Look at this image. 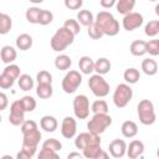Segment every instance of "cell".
Returning <instances> with one entry per match:
<instances>
[{"mask_svg":"<svg viewBox=\"0 0 159 159\" xmlns=\"http://www.w3.org/2000/svg\"><path fill=\"white\" fill-rule=\"evenodd\" d=\"M30 2H32V4H41V2H43V0H29Z\"/></svg>","mask_w":159,"mask_h":159,"instance_id":"cell-51","label":"cell"},{"mask_svg":"<svg viewBox=\"0 0 159 159\" xmlns=\"http://www.w3.org/2000/svg\"><path fill=\"white\" fill-rule=\"evenodd\" d=\"M147 53H149L150 56L159 55V39L150 40L147 42Z\"/></svg>","mask_w":159,"mask_h":159,"instance_id":"cell-43","label":"cell"},{"mask_svg":"<svg viewBox=\"0 0 159 159\" xmlns=\"http://www.w3.org/2000/svg\"><path fill=\"white\" fill-rule=\"evenodd\" d=\"M77 20H78V22L81 25L88 27V26H91L94 22V16H93V14L89 10L83 9V10H80L77 12Z\"/></svg>","mask_w":159,"mask_h":159,"instance_id":"cell-23","label":"cell"},{"mask_svg":"<svg viewBox=\"0 0 159 159\" xmlns=\"http://www.w3.org/2000/svg\"><path fill=\"white\" fill-rule=\"evenodd\" d=\"M42 147L43 148H48V149H52L55 152H60L62 149V143L60 140H57L56 138H48L46 139L43 143H42Z\"/></svg>","mask_w":159,"mask_h":159,"instance_id":"cell-38","label":"cell"},{"mask_svg":"<svg viewBox=\"0 0 159 159\" xmlns=\"http://www.w3.org/2000/svg\"><path fill=\"white\" fill-rule=\"evenodd\" d=\"M16 47L21 51H27L32 47V43H34V40L32 37L29 35V34H21L16 37Z\"/></svg>","mask_w":159,"mask_h":159,"instance_id":"cell-20","label":"cell"},{"mask_svg":"<svg viewBox=\"0 0 159 159\" xmlns=\"http://www.w3.org/2000/svg\"><path fill=\"white\" fill-rule=\"evenodd\" d=\"M76 133H77V122L73 117H65L62 119V123H61V134L63 138L66 139H71L73 137H76Z\"/></svg>","mask_w":159,"mask_h":159,"instance_id":"cell-12","label":"cell"},{"mask_svg":"<svg viewBox=\"0 0 159 159\" xmlns=\"http://www.w3.org/2000/svg\"><path fill=\"white\" fill-rule=\"evenodd\" d=\"M21 102H22V106H24V108H25L26 112H32V111H35V108H36V106H37L36 99H35L34 97H31V96H24V97L21 98Z\"/></svg>","mask_w":159,"mask_h":159,"instance_id":"cell-37","label":"cell"},{"mask_svg":"<svg viewBox=\"0 0 159 159\" xmlns=\"http://www.w3.org/2000/svg\"><path fill=\"white\" fill-rule=\"evenodd\" d=\"M12 27V19L10 17V15L1 12L0 14V34L1 35H6Z\"/></svg>","mask_w":159,"mask_h":159,"instance_id":"cell-30","label":"cell"},{"mask_svg":"<svg viewBox=\"0 0 159 159\" xmlns=\"http://www.w3.org/2000/svg\"><path fill=\"white\" fill-rule=\"evenodd\" d=\"M111 67H112L111 61L108 58H106V57H101V58H98L94 62V72L96 73H99L102 76L107 75L111 71Z\"/></svg>","mask_w":159,"mask_h":159,"instance_id":"cell-21","label":"cell"},{"mask_svg":"<svg viewBox=\"0 0 159 159\" xmlns=\"http://www.w3.org/2000/svg\"><path fill=\"white\" fill-rule=\"evenodd\" d=\"M15 81H16V80H14L12 77H10L9 75H6V73L1 72V75H0V87H1L2 89L11 88V87L14 86Z\"/></svg>","mask_w":159,"mask_h":159,"instance_id":"cell-42","label":"cell"},{"mask_svg":"<svg viewBox=\"0 0 159 159\" xmlns=\"http://www.w3.org/2000/svg\"><path fill=\"white\" fill-rule=\"evenodd\" d=\"M91 106L86 94H78L73 99V113L77 119H86L89 116Z\"/></svg>","mask_w":159,"mask_h":159,"instance_id":"cell-9","label":"cell"},{"mask_svg":"<svg viewBox=\"0 0 159 159\" xmlns=\"http://www.w3.org/2000/svg\"><path fill=\"white\" fill-rule=\"evenodd\" d=\"M91 112L93 114L96 113H108V104L104 99H96L91 104Z\"/></svg>","mask_w":159,"mask_h":159,"instance_id":"cell-33","label":"cell"},{"mask_svg":"<svg viewBox=\"0 0 159 159\" xmlns=\"http://www.w3.org/2000/svg\"><path fill=\"white\" fill-rule=\"evenodd\" d=\"M157 157L159 158V147H158V149H157Z\"/></svg>","mask_w":159,"mask_h":159,"instance_id":"cell-53","label":"cell"},{"mask_svg":"<svg viewBox=\"0 0 159 159\" xmlns=\"http://www.w3.org/2000/svg\"><path fill=\"white\" fill-rule=\"evenodd\" d=\"M36 128H39V127H37V123H36L35 120H32V119H27V120H25V122L21 124V133L24 134V133L31 132V130H34V129H36Z\"/></svg>","mask_w":159,"mask_h":159,"instance_id":"cell-45","label":"cell"},{"mask_svg":"<svg viewBox=\"0 0 159 159\" xmlns=\"http://www.w3.org/2000/svg\"><path fill=\"white\" fill-rule=\"evenodd\" d=\"M36 149H37V147H32V145L22 144L21 150L16 154V158H17V159H31V158L35 155Z\"/></svg>","mask_w":159,"mask_h":159,"instance_id":"cell-32","label":"cell"},{"mask_svg":"<svg viewBox=\"0 0 159 159\" xmlns=\"http://www.w3.org/2000/svg\"><path fill=\"white\" fill-rule=\"evenodd\" d=\"M144 22V19H143V15L139 14V12H135V11H132V12H128L123 16V20H122V26L124 30L127 31H133L138 27H140Z\"/></svg>","mask_w":159,"mask_h":159,"instance_id":"cell-11","label":"cell"},{"mask_svg":"<svg viewBox=\"0 0 159 159\" xmlns=\"http://www.w3.org/2000/svg\"><path fill=\"white\" fill-rule=\"evenodd\" d=\"M67 158L68 159H72V158H83V154H81L80 152H72V153H70L68 155H67Z\"/></svg>","mask_w":159,"mask_h":159,"instance_id":"cell-49","label":"cell"},{"mask_svg":"<svg viewBox=\"0 0 159 159\" xmlns=\"http://www.w3.org/2000/svg\"><path fill=\"white\" fill-rule=\"evenodd\" d=\"M63 4L68 10H80L83 5V0H63Z\"/></svg>","mask_w":159,"mask_h":159,"instance_id":"cell-46","label":"cell"},{"mask_svg":"<svg viewBox=\"0 0 159 159\" xmlns=\"http://www.w3.org/2000/svg\"><path fill=\"white\" fill-rule=\"evenodd\" d=\"M99 4H101V6L104 7V9H111V7L116 6L117 0H99Z\"/></svg>","mask_w":159,"mask_h":159,"instance_id":"cell-47","label":"cell"},{"mask_svg":"<svg viewBox=\"0 0 159 159\" xmlns=\"http://www.w3.org/2000/svg\"><path fill=\"white\" fill-rule=\"evenodd\" d=\"M112 124V117L108 113H96L87 123L88 132L93 134H102Z\"/></svg>","mask_w":159,"mask_h":159,"instance_id":"cell-5","label":"cell"},{"mask_svg":"<svg viewBox=\"0 0 159 159\" xmlns=\"http://www.w3.org/2000/svg\"><path fill=\"white\" fill-rule=\"evenodd\" d=\"M158 29H159V20H158Z\"/></svg>","mask_w":159,"mask_h":159,"instance_id":"cell-54","label":"cell"},{"mask_svg":"<svg viewBox=\"0 0 159 159\" xmlns=\"http://www.w3.org/2000/svg\"><path fill=\"white\" fill-rule=\"evenodd\" d=\"M78 68L83 75H92L94 72V61L89 56H82L78 61Z\"/></svg>","mask_w":159,"mask_h":159,"instance_id":"cell-18","label":"cell"},{"mask_svg":"<svg viewBox=\"0 0 159 159\" xmlns=\"http://www.w3.org/2000/svg\"><path fill=\"white\" fill-rule=\"evenodd\" d=\"M40 127L47 133H53L58 127V122L53 116H43L40 119Z\"/></svg>","mask_w":159,"mask_h":159,"instance_id":"cell-17","label":"cell"},{"mask_svg":"<svg viewBox=\"0 0 159 159\" xmlns=\"http://www.w3.org/2000/svg\"><path fill=\"white\" fill-rule=\"evenodd\" d=\"M149 1H157V0H149Z\"/></svg>","mask_w":159,"mask_h":159,"instance_id":"cell-55","label":"cell"},{"mask_svg":"<svg viewBox=\"0 0 159 159\" xmlns=\"http://www.w3.org/2000/svg\"><path fill=\"white\" fill-rule=\"evenodd\" d=\"M63 26H65L66 29H68L70 31H72L75 35H78L80 31H81L80 22H78V20H75V19H67V20L63 22Z\"/></svg>","mask_w":159,"mask_h":159,"instance_id":"cell-39","label":"cell"},{"mask_svg":"<svg viewBox=\"0 0 159 159\" xmlns=\"http://www.w3.org/2000/svg\"><path fill=\"white\" fill-rule=\"evenodd\" d=\"M123 78L128 84H134L140 80V72L135 67H129L124 71Z\"/></svg>","mask_w":159,"mask_h":159,"instance_id":"cell-26","label":"cell"},{"mask_svg":"<svg viewBox=\"0 0 159 159\" xmlns=\"http://www.w3.org/2000/svg\"><path fill=\"white\" fill-rule=\"evenodd\" d=\"M94 24L107 36H116L119 32V22L109 11H99L94 17Z\"/></svg>","mask_w":159,"mask_h":159,"instance_id":"cell-2","label":"cell"},{"mask_svg":"<svg viewBox=\"0 0 159 159\" xmlns=\"http://www.w3.org/2000/svg\"><path fill=\"white\" fill-rule=\"evenodd\" d=\"M142 71L147 76H154L158 72V63L153 58H145L142 62Z\"/></svg>","mask_w":159,"mask_h":159,"instance_id":"cell-25","label":"cell"},{"mask_svg":"<svg viewBox=\"0 0 159 159\" xmlns=\"http://www.w3.org/2000/svg\"><path fill=\"white\" fill-rule=\"evenodd\" d=\"M25 108L22 106L21 99H16L10 106V114H9V122L12 125H21L25 122Z\"/></svg>","mask_w":159,"mask_h":159,"instance_id":"cell-10","label":"cell"},{"mask_svg":"<svg viewBox=\"0 0 159 159\" xmlns=\"http://www.w3.org/2000/svg\"><path fill=\"white\" fill-rule=\"evenodd\" d=\"M88 87H89L91 92L98 98H103V97L108 96V93H109V83L99 73H94V75L89 76Z\"/></svg>","mask_w":159,"mask_h":159,"instance_id":"cell-7","label":"cell"},{"mask_svg":"<svg viewBox=\"0 0 159 159\" xmlns=\"http://www.w3.org/2000/svg\"><path fill=\"white\" fill-rule=\"evenodd\" d=\"M72 65V60L70 56L67 55H58L56 58H55V67L60 71H66L71 67Z\"/></svg>","mask_w":159,"mask_h":159,"instance_id":"cell-27","label":"cell"},{"mask_svg":"<svg viewBox=\"0 0 159 159\" xmlns=\"http://www.w3.org/2000/svg\"><path fill=\"white\" fill-rule=\"evenodd\" d=\"M137 113L139 122L144 125H152L157 120L155 111H154V104L149 99H142L138 106H137Z\"/></svg>","mask_w":159,"mask_h":159,"instance_id":"cell-4","label":"cell"},{"mask_svg":"<svg viewBox=\"0 0 159 159\" xmlns=\"http://www.w3.org/2000/svg\"><path fill=\"white\" fill-rule=\"evenodd\" d=\"M134 6H135V0H117V4H116L117 11L123 16L128 12H132Z\"/></svg>","mask_w":159,"mask_h":159,"instance_id":"cell-24","label":"cell"},{"mask_svg":"<svg viewBox=\"0 0 159 159\" xmlns=\"http://www.w3.org/2000/svg\"><path fill=\"white\" fill-rule=\"evenodd\" d=\"M0 57H1L2 63H5V65H10V63H12V62L16 60V57H17V52H16V50H15L12 46L6 45V46H2V47H1Z\"/></svg>","mask_w":159,"mask_h":159,"instance_id":"cell-15","label":"cell"},{"mask_svg":"<svg viewBox=\"0 0 159 159\" xmlns=\"http://www.w3.org/2000/svg\"><path fill=\"white\" fill-rule=\"evenodd\" d=\"M53 20V14L50 11V10H43L41 11V15H40V20H39V24L42 25V26H46L48 24H51Z\"/></svg>","mask_w":159,"mask_h":159,"instance_id":"cell-44","label":"cell"},{"mask_svg":"<svg viewBox=\"0 0 159 159\" xmlns=\"http://www.w3.org/2000/svg\"><path fill=\"white\" fill-rule=\"evenodd\" d=\"M87 34H88V36H89L91 39H93V40H99L101 37L104 36V34L101 31V29H99L94 22H93L91 26L87 27Z\"/></svg>","mask_w":159,"mask_h":159,"instance_id":"cell-40","label":"cell"},{"mask_svg":"<svg viewBox=\"0 0 159 159\" xmlns=\"http://www.w3.org/2000/svg\"><path fill=\"white\" fill-rule=\"evenodd\" d=\"M22 144H26V145H32V147H37L40 140H41V132L39 130V128L31 130V132H27V133H24L22 134Z\"/></svg>","mask_w":159,"mask_h":159,"instance_id":"cell-16","label":"cell"},{"mask_svg":"<svg viewBox=\"0 0 159 159\" xmlns=\"http://www.w3.org/2000/svg\"><path fill=\"white\" fill-rule=\"evenodd\" d=\"M144 153V143L139 139H134L127 147V155L129 159H137Z\"/></svg>","mask_w":159,"mask_h":159,"instance_id":"cell-14","label":"cell"},{"mask_svg":"<svg viewBox=\"0 0 159 159\" xmlns=\"http://www.w3.org/2000/svg\"><path fill=\"white\" fill-rule=\"evenodd\" d=\"M75 34L72 31H70L68 29H66L65 26L60 27L56 30V32L53 34V36L50 40V45L51 48L56 52H61L63 50H66L70 45L73 43L75 41Z\"/></svg>","mask_w":159,"mask_h":159,"instance_id":"cell-3","label":"cell"},{"mask_svg":"<svg viewBox=\"0 0 159 159\" xmlns=\"http://www.w3.org/2000/svg\"><path fill=\"white\" fill-rule=\"evenodd\" d=\"M53 89H52V84H45V83H37L36 87V94L39 98L41 99H47L52 96Z\"/></svg>","mask_w":159,"mask_h":159,"instance_id":"cell-29","label":"cell"},{"mask_svg":"<svg viewBox=\"0 0 159 159\" xmlns=\"http://www.w3.org/2000/svg\"><path fill=\"white\" fill-rule=\"evenodd\" d=\"M133 98V89L132 87L125 82V83H119L112 96L113 103L117 108H124Z\"/></svg>","mask_w":159,"mask_h":159,"instance_id":"cell-6","label":"cell"},{"mask_svg":"<svg viewBox=\"0 0 159 159\" xmlns=\"http://www.w3.org/2000/svg\"><path fill=\"white\" fill-rule=\"evenodd\" d=\"M41 11H42V9H40V7H37V6L29 7V9L26 10V12H25V17H26V20H27L30 24H39Z\"/></svg>","mask_w":159,"mask_h":159,"instance_id":"cell-31","label":"cell"},{"mask_svg":"<svg viewBox=\"0 0 159 159\" xmlns=\"http://www.w3.org/2000/svg\"><path fill=\"white\" fill-rule=\"evenodd\" d=\"M75 147L82 150V154L87 159H97L99 153L103 150L101 147V138L98 134L91 132H83L76 135Z\"/></svg>","mask_w":159,"mask_h":159,"instance_id":"cell-1","label":"cell"},{"mask_svg":"<svg viewBox=\"0 0 159 159\" xmlns=\"http://www.w3.org/2000/svg\"><path fill=\"white\" fill-rule=\"evenodd\" d=\"M127 147L128 145L123 139H113L108 145L109 154L113 158H123L127 154Z\"/></svg>","mask_w":159,"mask_h":159,"instance_id":"cell-13","label":"cell"},{"mask_svg":"<svg viewBox=\"0 0 159 159\" xmlns=\"http://www.w3.org/2000/svg\"><path fill=\"white\" fill-rule=\"evenodd\" d=\"M120 132L124 138H134L138 134V125L133 120H125L120 127Z\"/></svg>","mask_w":159,"mask_h":159,"instance_id":"cell-19","label":"cell"},{"mask_svg":"<svg viewBox=\"0 0 159 159\" xmlns=\"http://www.w3.org/2000/svg\"><path fill=\"white\" fill-rule=\"evenodd\" d=\"M144 34L149 37H154L159 34V29H158V20H153V21H149L145 27H144Z\"/></svg>","mask_w":159,"mask_h":159,"instance_id":"cell-35","label":"cell"},{"mask_svg":"<svg viewBox=\"0 0 159 159\" xmlns=\"http://www.w3.org/2000/svg\"><path fill=\"white\" fill-rule=\"evenodd\" d=\"M81 83H82V75L76 70H70L65 75L61 86H62V89H63L65 93L71 94V93H75L78 89Z\"/></svg>","mask_w":159,"mask_h":159,"instance_id":"cell-8","label":"cell"},{"mask_svg":"<svg viewBox=\"0 0 159 159\" xmlns=\"http://www.w3.org/2000/svg\"><path fill=\"white\" fill-rule=\"evenodd\" d=\"M17 84H19V88H20L21 91L27 92V91H30V89L34 88V80H32V77H31L30 75L24 73V75H21V76L19 77Z\"/></svg>","mask_w":159,"mask_h":159,"instance_id":"cell-28","label":"cell"},{"mask_svg":"<svg viewBox=\"0 0 159 159\" xmlns=\"http://www.w3.org/2000/svg\"><path fill=\"white\" fill-rule=\"evenodd\" d=\"M36 81H37V83L51 84L52 83V75L48 71H46V70H41L36 75Z\"/></svg>","mask_w":159,"mask_h":159,"instance_id":"cell-36","label":"cell"},{"mask_svg":"<svg viewBox=\"0 0 159 159\" xmlns=\"http://www.w3.org/2000/svg\"><path fill=\"white\" fill-rule=\"evenodd\" d=\"M2 72L6 73V75H9L10 77H12L14 80H19V77L21 76V73H20V67H19L17 65H15V63L6 65V66L4 67V70H2Z\"/></svg>","mask_w":159,"mask_h":159,"instance_id":"cell-34","label":"cell"},{"mask_svg":"<svg viewBox=\"0 0 159 159\" xmlns=\"http://www.w3.org/2000/svg\"><path fill=\"white\" fill-rule=\"evenodd\" d=\"M108 153L107 152H104V150H102L101 153H99V155H98V158L97 159H108Z\"/></svg>","mask_w":159,"mask_h":159,"instance_id":"cell-50","label":"cell"},{"mask_svg":"<svg viewBox=\"0 0 159 159\" xmlns=\"http://www.w3.org/2000/svg\"><path fill=\"white\" fill-rule=\"evenodd\" d=\"M6 106H7V96L4 92H1L0 93V111H4Z\"/></svg>","mask_w":159,"mask_h":159,"instance_id":"cell-48","label":"cell"},{"mask_svg":"<svg viewBox=\"0 0 159 159\" xmlns=\"http://www.w3.org/2000/svg\"><path fill=\"white\" fill-rule=\"evenodd\" d=\"M129 51L133 56H137V57L143 56L147 53V42L143 40H135L130 43Z\"/></svg>","mask_w":159,"mask_h":159,"instance_id":"cell-22","label":"cell"},{"mask_svg":"<svg viewBox=\"0 0 159 159\" xmlns=\"http://www.w3.org/2000/svg\"><path fill=\"white\" fill-rule=\"evenodd\" d=\"M155 14H157V16H159V2L155 5Z\"/></svg>","mask_w":159,"mask_h":159,"instance_id":"cell-52","label":"cell"},{"mask_svg":"<svg viewBox=\"0 0 159 159\" xmlns=\"http://www.w3.org/2000/svg\"><path fill=\"white\" fill-rule=\"evenodd\" d=\"M37 158H39V159H58L60 155L57 154V152L42 147V149L40 150V153H39V155H37Z\"/></svg>","mask_w":159,"mask_h":159,"instance_id":"cell-41","label":"cell"}]
</instances>
